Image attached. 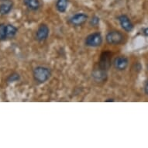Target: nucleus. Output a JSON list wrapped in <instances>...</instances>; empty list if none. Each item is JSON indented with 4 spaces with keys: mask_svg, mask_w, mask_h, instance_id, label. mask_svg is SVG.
<instances>
[{
    "mask_svg": "<svg viewBox=\"0 0 148 148\" xmlns=\"http://www.w3.org/2000/svg\"><path fill=\"white\" fill-rule=\"evenodd\" d=\"M51 71L47 68L39 66L34 69V78L38 83H44L51 77Z\"/></svg>",
    "mask_w": 148,
    "mask_h": 148,
    "instance_id": "nucleus-1",
    "label": "nucleus"
},
{
    "mask_svg": "<svg viewBox=\"0 0 148 148\" xmlns=\"http://www.w3.org/2000/svg\"><path fill=\"white\" fill-rule=\"evenodd\" d=\"M111 56L112 53L109 51H105L101 54L99 62V69L106 72L109 70L111 66Z\"/></svg>",
    "mask_w": 148,
    "mask_h": 148,
    "instance_id": "nucleus-2",
    "label": "nucleus"
},
{
    "mask_svg": "<svg viewBox=\"0 0 148 148\" xmlns=\"http://www.w3.org/2000/svg\"><path fill=\"white\" fill-rule=\"evenodd\" d=\"M106 41L108 44H112V45H116V44H121L123 41L124 36L119 31L113 30L108 33L106 35Z\"/></svg>",
    "mask_w": 148,
    "mask_h": 148,
    "instance_id": "nucleus-3",
    "label": "nucleus"
},
{
    "mask_svg": "<svg viewBox=\"0 0 148 148\" xmlns=\"http://www.w3.org/2000/svg\"><path fill=\"white\" fill-rule=\"evenodd\" d=\"M102 43V36L99 33H94L88 35L85 39V44L91 47L100 46Z\"/></svg>",
    "mask_w": 148,
    "mask_h": 148,
    "instance_id": "nucleus-4",
    "label": "nucleus"
},
{
    "mask_svg": "<svg viewBox=\"0 0 148 148\" xmlns=\"http://www.w3.org/2000/svg\"><path fill=\"white\" fill-rule=\"evenodd\" d=\"M49 28L46 24H41L36 30V38L38 41H44L49 36Z\"/></svg>",
    "mask_w": 148,
    "mask_h": 148,
    "instance_id": "nucleus-5",
    "label": "nucleus"
},
{
    "mask_svg": "<svg viewBox=\"0 0 148 148\" xmlns=\"http://www.w3.org/2000/svg\"><path fill=\"white\" fill-rule=\"evenodd\" d=\"M118 20H119V24L121 27L124 30L127 32H130L132 29H134V25L132 23L131 20H130L127 16L126 15H121L118 17Z\"/></svg>",
    "mask_w": 148,
    "mask_h": 148,
    "instance_id": "nucleus-6",
    "label": "nucleus"
},
{
    "mask_svg": "<svg viewBox=\"0 0 148 148\" xmlns=\"http://www.w3.org/2000/svg\"><path fill=\"white\" fill-rule=\"evenodd\" d=\"M88 16L85 13H78L73 16L70 19V23L74 26H81L86 22Z\"/></svg>",
    "mask_w": 148,
    "mask_h": 148,
    "instance_id": "nucleus-7",
    "label": "nucleus"
},
{
    "mask_svg": "<svg viewBox=\"0 0 148 148\" xmlns=\"http://www.w3.org/2000/svg\"><path fill=\"white\" fill-rule=\"evenodd\" d=\"M113 65L116 70H125L128 66V59L123 56L118 57L113 61Z\"/></svg>",
    "mask_w": 148,
    "mask_h": 148,
    "instance_id": "nucleus-8",
    "label": "nucleus"
},
{
    "mask_svg": "<svg viewBox=\"0 0 148 148\" xmlns=\"http://www.w3.org/2000/svg\"><path fill=\"white\" fill-rule=\"evenodd\" d=\"M18 29L16 27L12 26L11 24L5 25V27H4V32H5V39L7 38H12L14 37L15 35L16 34Z\"/></svg>",
    "mask_w": 148,
    "mask_h": 148,
    "instance_id": "nucleus-9",
    "label": "nucleus"
},
{
    "mask_svg": "<svg viewBox=\"0 0 148 148\" xmlns=\"http://www.w3.org/2000/svg\"><path fill=\"white\" fill-rule=\"evenodd\" d=\"M12 8V3L10 0L5 1L3 4L0 5V14L6 15L11 11Z\"/></svg>",
    "mask_w": 148,
    "mask_h": 148,
    "instance_id": "nucleus-10",
    "label": "nucleus"
},
{
    "mask_svg": "<svg viewBox=\"0 0 148 148\" xmlns=\"http://www.w3.org/2000/svg\"><path fill=\"white\" fill-rule=\"evenodd\" d=\"M24 5L28 9L36 11L40 8L39 0H23Z\"/></svg>",
    "mask_w": 148,
    "mask_h": 148,
    "instance_id": "nucleus-11",
    "label": "nucleus"
},
{
    "mask_svg": "<svg viewBox=\"0 0 148 148\" xmlns=\"http://www.w3.org/2000/svg\"><path fill=\"white\" fill-rule=\"evenodd\" d=\"M68 0H58L56 3L57 10L60 12H64L67 10Z\"/></svg>",
    "mask_w": 148,
    "mask_h": 148,
    "instance_id": "nucleus-12",
    "label": "nucleus"
},
{
    "mask_svg": "<svg viewBox=\"0 0 148 148\" xmlns=\"http://www.w3.org/2000/svg\"><path fill=\"white\" fill-rule=\"evenodd\" d=\"M19 78H20V76L18 74H12L10 76V78H8V82H13L19 80Z\"/></svg>",
    "mask_w": 148,
    "mask_h": 148,
    "instance_id": "nucleus-13",
    "label": "nucleus"
},
{
    "mask_svg": "<svg viewBox=\"0 0 148 148\" xmlns=\"http://www.w3.org/2000/svg\"><path fill=\"white\" fill-rule=\"evenodd\" d=\"M4 27L5 25L0 24V40H5V32H4Z\"/></svg>",
    "mask_w": 148,
    "mask_h": 148,
    "instance_id": "nucleus-14",
    "label": "nucleus"
},
{
    "mask_svg": "<svg viewBox=\"0 0 148 148\" xmlns=\"http://www.w3.org/2000/svg\"><path fill=\"white\" fill-rule=\"evenodd\" d=\"M99 18L97 16H94L92 19V20H91L90 23H91V25H92V26H97V25L99 24Z\"/></svg>",
    "mask_w": 148,
    "mask_h": 148,
    "instance_id": "nucleus-15",
    "label": "nucleus"
},
{
    "mask_svg": "<svg viewBox=\"0 0 148 148\" xmlns=\"http://www.w3.org/2000/svg\"><path fill=\"white\" fill-rule=\"evenodd\" d=\"M144 92L147 95H148V80L146 81L145 85H144Z\"/></svg>",
    "mask_w": 148,
    "mask_h": 148,
    "instance_id": "nucleus-16",
    "label": "nucleus"
},
{
    "mask_svg": "<svg viewBox=\"0 0 148 148\" xmlns=\"http://www.w3.org/2000/svg\"><path fill=\"white\" fill-rule=\"evenodd\" d=\"M143 33L146 36H148V27L147 28H145V29H143Z\"/></svg>",
    "mask_w": 148,
    "mask_h": 148,
    "instance_id": "nucleus-17",
    "label": "nucleus"
},
{
    "mask_svg": "<svg viewBox=\"0 0 148 148\" xmlns=\"http://www.w3.org/2000/svg\"><path fill=\"white\" fill-rule=\"evenodd\" d=\"M106 102H114V100L112 99H108V100H106Z\"/></svg>",
    "mask_w": 148,
    "mask_h": 148,
    "instance_id": "nucleus-18",
    "label": "nucleus"
},
{
    "mask_svg": "<svg viewBox=\"0 0 148 148\" xmlns=\"http://www.w3.org/2000/svg\"><path fill=\"white\" fill-rule=\"evenodd\" d=\"M0 1H2V2H5V1H7V0H0Z\"/></svg>",
    "mask_w": 148,
    "mask_h": 148,
    "instance_id": "nucleus-19",
    "label": "nucleus"
}]
</instances>
